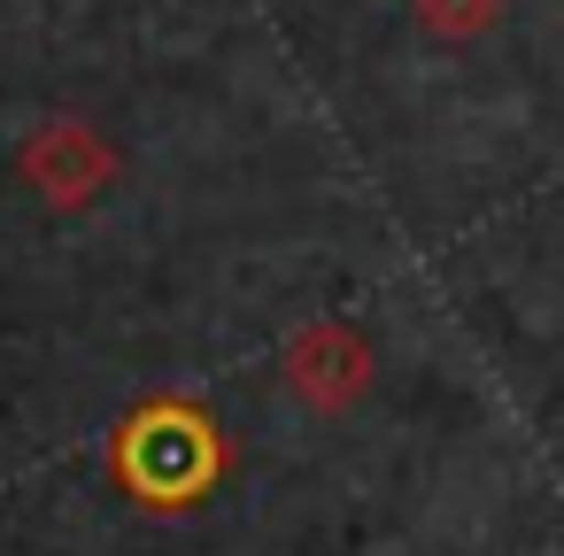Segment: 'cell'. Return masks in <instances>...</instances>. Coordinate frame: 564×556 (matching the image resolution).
I'll return each instance as SVG.
<instances>
[{
    "instance_id": "cell-1",
    "label": "cell",
    "mask_w": 564,
    "mask_h": 556,
    "mask_svg": "<svg viewBox=\"0 0 564 556\" xmlns=\"http://www.w3.org/2000/svg\"><path fill=\"white\" fill-rule=\"evenodd\" d=\"M286 379H294V394H302L310 410H348V402L364 394V379H371V348H364L356 325L325 317V325L294 332V348H286Z\"/></svg>"
},
{
    "instance_id": "cell-2",
    "label": "cell",
    "mask_w": 564,
    "mask_h": 556,
    "mask_svg": "<svg viewBox=\"0 0 564 556\" xmlns=\"http://www.w3.org/2000/svg\"><path fill=\"white\" fill-rule=\"evenodd\" d=\"M24 171L40 178V194L47 201H94L101 186H109V148L86 132V124H40V140H32V155H24Z\"/></svg>"
},
{
    "instance_id": "cell-3",
    "label": "cell",
    "mask_w": 564,
    "mask_h": 556,
    "mask_svg": "<svg viewBox=\"0 0 564 556\" xmlns=\"http://www.w3.org/2000/svg\"><path fill=\"white\" fill-rule=\"evenodd\" d=\"M410 9H417V24L433 40H479L502 17V0H410Z\"/></svg>"
}]
</instances>
